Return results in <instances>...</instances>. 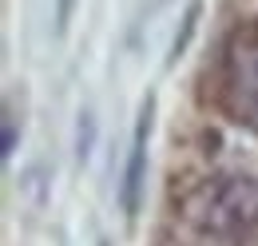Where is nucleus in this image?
Returning a JSON list of instances; mask_svg holds the SVG:
<instances>
[{
  "mask_svg": "<svg viewBox=\"0 0 258 246\" xmlns=\"http://www.w3.org/2000/svg\"><path fill=\"white\" fill-rule=\"evenodd\" d=\"M179 218L215 242H258V175L226 171L195 183L179 199Z\"/></svg>",
  "mask_w": 258,
  "mask_h": 246,
  "instance_id": "obj_1",
  "label": "nucleus"
},
{
  "mask_svg": "<svg viewBox=\"0 0 258 246\" xmlns=\"http://www.w3.org/2000/svg\"><path fill=\"white\" fill-rule=\"evenodd\" d=\"M219 99L246 127H258V20H246L226 36L219 60Z\"/></svg>",
  "mask_w": 258,
  "mask_h": 246,
  "instance_id": "obj_2",
  "label": "nucleus"
},
{
  "mask_svg": "<svg viewBox=\"0 0 258 246\" xmlns=\"http://www.w3.org/2000/svg\"><path fill=\"white\" fill-rule=\"evenodd\" d=\"M12 155H16V115L4 111V159H12Z\"/></svg>",
  "mask_w": 258,
  "mask_h": 246,
  "instance_id": "obj_5",
  "label": "nucleus"
},
{
  "mask_svg": "<svg viewBox=\"0 0 258 246\" xmlns=\"http://www.w3.org/2000/svg\"><path fill=\"white\" fill-rule=\"evenodd\" d=\"M72 4H76V0H60V12H56V28L60 32H64L68 20H72Z\"/></svg>",
  "mask_w": 258,
  "mask_h": 246,
  "instance_id": "obj_7",
  "label": "nucleus"
},
{
  "mask_svg": "<svg viewBox=\"0 0 258 246\" xmlns=\"http://www.w3.org/2000/svg\"><path fill=\"white\" fill-rule=\"evenodd\" d=\"M151 127H155V95H147V99L139 103L135 131H131V147H127V167H123V183H119V207H123V218H127V222H135V215H139V203H143Z\"/></svg>",
  "mask_w": 258,
  "mask_h": 246,
  "instance_id": "obj_3",
  "label": "nucleus"
},
{
  "mask_svg": "<svg viewBox=\"0 0 258 246\" xmlns=\"http://www.w3.org/2000/svg\"><path fill=\"white\" fill-rule=\"evenodd\" d=\"M195 24H199V0H195V4H187L183 28L175 32V40H171V64H175L179 56H183V52H187V44H191V36H195Z\"/></svg>",
  "mask_w": 258,
  "mask_h": 246,
  "instance_id": "obj_4",
  "label": "nucleus"
},
{
  "mask_svg": "<svg viewBox=\"0 0 258 246\" xmlns=\"http://www.w3.org/2000/svg\"><path fill=\"white\" fill-rule=\"evenodd\" d=\"M80 159H88V147H92V115H80Z\"/></svg>",
  "mask_w": 258,
  "mask_h": 246,
  "instance_id": "obj_6",
  "label": "nucleus"
}]
</instances>
